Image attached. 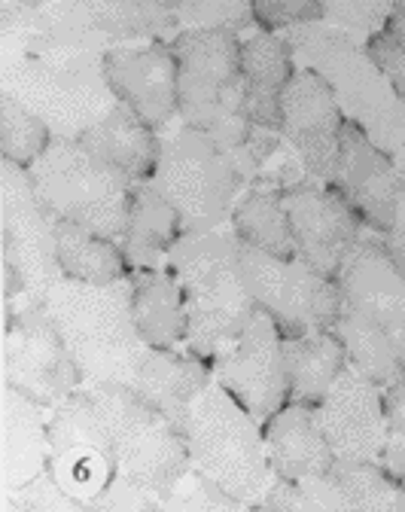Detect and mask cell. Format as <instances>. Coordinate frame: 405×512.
I'll return each mask as SVG.
<instances>
[{
    "mask_svg": "<svg viewBox=\"0 0 405 512\" xmlns=\"http://www.w3.org/2000/svg\"><path fill=\"white\" fill-rule=\"evenodd\" d=\"M131 317L147 348H183L189 336L186 299L168 269L131 272Z\"/></svg>",
    "mask_w": 405,
    "mask_h": 512,
    "instance_id": "26",
    "label": "cell"
},
{
    "mask_svg": "<svg viewBox=\"0 0 405 512\" xmlns=\"http://www.w3.org/2000/svg\"><path fill=\"white\" fill-rule=\"evenodd\" d=\"M214 381L259 427L290 403L281 333L265 311H256L241 339L214 360Z\"/></svg>",
    "mask_w": 405,
    "mask_h": 512,
    "instance_id": "13",
    "label": "cell"
},
{
    "mask_svg": "<svg viewBox=\"0 0 405 512\" xmlns=\"http://www.w3.org/2000/svg\"><path fill=\"white\" fill-rule=\"evenodd\" d=\"M77 141L131 183L153 180L162 153V135L125 104H116L101 122L86 128Z\"/></svg>",
    "mask_w": 405,
    "mask_h": 512,
    "instance_id": "25",
    "label": "cell"
},
{
    "mask_svg": "<svg viewBox=\"0 0 405 512\" xmlns=\"http://www.w3.org/2000/svg\"><path fill=\"white\" fill-rule=\"evenodd\" d=\"M378 464L402 482L405 476V372L384 388V445Z\"/></svg>",
    "mask_w": 405,
    "mask_h": 512,
    "instance_id": "38",
    "label": "cell"
},
{
    "mask_svg": "<svg viewBox=\"0 0 405 512\" xmlns=\"http://www.w3.org/2000/svg\"><path fill=\"white\" fill-rule=\"evenodd\" d=\"M253 509H287V512H314V509H351L345 494L339 491L332 479V470L326 476H311V479H272L268 491L262 494V500Z\"/></svg>",
    "mask_w": 405,
    "mask_h": 512,
    "instance_id": "35",
    "label": "cell"
},
{
    "mask_svg": "<svg viewBox=\"0 0 405 512\" xmlns=\"http://www.w3.org/2000/svg\"><path fill=\"white\" fill-rule=\"evenodd\" d=\"M28 177L55 220L86 226L122 244L131 211V180L92 156L80 141L55 138Z\"/></svg>",
    "mask_w": 405,
    "mask_h": 512,
    "instance_id": "7",
    "label": "cell"
},
{
    "mask_svg": "<svg viewBox=\"0 0 405 512\" xmlns=\"http://www.w3.org/2000/svg\"><path fill=\"white\" fill-rule=\"evenodd\" d=\"M384 31H390L393 37L405 40V0H396V4H393L390 19H387V28H384Z\"/></svg>",
    "mask_w": 405,
    "mask_h": 512,
    "instance_id": "44",
    "label": "cell"
},
{
    "mask_svg": "<svg viewBox=\"0 0 405 512\" xmlns=\"http://www.w3.org/2000/svg\"><path fill=\"white\" fill-rule=\"evenodd\" d=\"M43 308L89 381L131 384L147 348L131 317V278L104 287L58 281Z\"/></svg>",
    "mask_w": 405,
    "mask_h": 512,
    "instance_id": "2",
    "label": "cell"
},
{
    "mask_svg": "<svg viewBox=\"0 0 405 512\" xmlns=\"http://www.w3.org/2000/svg\"><path fill=\"white\" fill-rule=\"evenodd\" d=\"M393 165L399 189H402V199H405V104L396 110V116L384 125V132L372 141Z\"/></svg>",
    "mask_w": 405,
    "mask_h": 512,
    "instance_id": "42",
    "label": "cell"
},
{
    "mask_svg": "<svg viewBox=\"0 0 405 512\" xmlns=\"http://www.w3.org/2000/svg\"><path fill=\"white\" fill-rule=\"evenodd\" d=\"M86 7L89 25L116 43H147L177 37L180 22L171 0H92Z\"/></svg>",
    "mask_w": 405,
    "mask_h": 512,
    "instance_id": "30",
    "label": "cell"
},
{
    "mask_svg": "<svg viewBox=\"0 0 405 512\" xmlns=\"http://www.w3.org/2000/svg\"><path fill=\"white\" fill-rule=\"evenodd\" d=\"M281 113H284V135L293 144V150L302 156L305 168L320 183H332L335 171H339L342 132L348 119L339 101H335L329 83L320 74L299 68V74L284 92Z\"/></svg>",
    "mask_w": 405,
    "mask_h": 512,
    "instance_id": "17",
    "label": "cell"
},
{
    "mask_svg": "<svg viewBox=\"0 0 405 512\" xmlns=\"http://www.w3.org/2000/svg\"><path fill=\"white\" fill-rule=\"evenodd\" d=\"M55 263L64 281L77 284H116L131 278L119 241L95 235L86 226L55 220Z\"/></svg>",
    "mask_w": 405,
    "mask_h": 512,
    "instance_id": "29",
    "label": "cell"
},
{
    "mask_svg": "<svg viewBox=\"0 0 405 512\" xmlns=\"http://www.w3.org/2000/svg\"><path fill=\"white\" fill-rule=\"evenodd\" d=\"M296 256L329 281H339L348 256L366 235L360 217L329 183H311L284 196Z\"/></svg>",
    "mask_w": 405,
    "mask_h": 512,
    "instance_id": "15",
    "label": "cell"
},
{
    "mask_svg": "<svg viewBox=\"0 0 405 512\" xmlns=\"http://www.w3.org/2000/svg\"><path fill=\"white\" fill-rule=\"evenodd\" d=\"M46 439V473L80 506H89L116 479V452L110 430L83 388L52 409Z\"/></svg>",
    "mask_w": 405,
    "mask_h": 512,
    "instance_id": "12",
    "label": "cell"
},
{
    "mask_svg": "<svg viewBox=\"0 0 405 512\" xmlns=\"http://www.w3.org/2000/svg\"><path fill=\"white\" fill-rule=\"evenodd\" d=\"M83 369L67 351L43 302H25L16 314L7 308L4 324V384L55 409L83 388Z\"/></svg>",
    "mask_w": 405,
    "mask_h": 512,
    "instance_id": "11",
    "label": "cell"
},
{
    "mask_svg": "<svg viewBox=\"0 0 405 512\" xmlns=\"http://www.w3.org/2000/svg\"><path fill=\"white\" fill-rule=\"evenodd\" d=\"M165 269L177 278L186 299L189 336L183 348L214 366L259 311L238 266L235 232L217 229L208 235H186L168 253Z\"/></svg>",
    "mask_w": 405,
    "mask_h": 512,
    "instance_id": "1",
    "label": "cell"
},
{
    "mask_svg": "<svg viewBox=\"0 0 405 512\" xmlns=\"http://www.w3.org/2000/svg\"><path fill=\"white\" fill-rule=\"evenodd\" d=\"M235 497H229L220 485H214L201 470H189L174 485L159 491V509H241Z\"/></svg>",
    "mask_w": 405,
    "mask_h": 512,
    "instance_id": "39",
    "label": "cell"
},
{
    "mask_svg": "<svg viewBox=\"0 0 405 512\" xmlns=\"http://www.w3.org/2000/svg\"><path fill=\"white\" fill-rule=\"evenodd\" d=\"M317 421L339 461H378L384 445V391L345 366L317 406Z\"/></svg>",
    "mask_w": 405,
    "mask_h": 512,
    "instance_id": "20",
    "label": "cell"
},
{
    "mask_svg": "<svg viewBox=\"0 0 405 512\" xmlns=\"http://www.w3.org/2000/svg\"><path fill=\"white\" fill-rule=\"evenodd\" d=\"M281 37L290 43L296 61H305L308 71L320 74L329 83L345 119L357 122L369 141H375L384 132V125L396 116L402 101L375 71L366 52L326 22L299 25L284 31Z\"/></svg>",
    "mask_w": 405,
    "mask_h": 512,
    "instance_id": "9",
    "label": "cell"
},
{
    "mask_svg": "<svg viewBox=\"0 0 405 512\" xmlns=\"http://www.w3.org/2000/svg\"><path fill=\"white\" fill-rule=\"evenodd\" d=\"M186 445L192 467L244 506H256L275 479L268 467L262 427L217 381H211L192 406Z\"/></svg>",
    "mask_w": 405,
    "mask_h": 512,
    "instance_id": "6",
    "label": "cell"
},
{
    "mask_svg": "<svg viewBox=\"0 0 405 512\" xmlns=\"http://www.w3.org/2000/svg\"><path fill=\"white\" fill-rule=\"evenodd\" d=\"M332 479L345 494L351 509L360 512H405V488L378 461H339L332 464Z\"/></svg>",
    "mask_w": 405,
    "mask_h": 512,
    "instance_id": "33",
    "label": "cell"
},
{
    "mask_svg": "<svg viewBox=\"0 0 405 512\" xmlns=\"http://www.w3.org/2000/svg\"><path fill=\"white\" fill-rule=\"evenodd\" d=\"M281 351H284V369H287L293 406L317 409L326 400L335 378L348 366L345 345L332 330H308L299 336H281Z\"/></svg>",
    "mask_w": 405,
    "mask_h": 512,
    "instance_id": "27",
    "label": "cell"
},
{
    "mask_svg": "<svg viewBox=\"0 0 405 512\" xmlns=\"http://www.w3.org/2000/svg\"><path fill=\"white\" fill-rule=\"evenodd\" d=\"M229 229L247 247H256L278 260H296V244L290 235L284 192L278 189H247L235 202Z\"/></svg>",
    "mask_w": 405,
    "mask_h": 512,
    "instance_id": "31",
    "label": "cell"
},
{
    "mask_svg": "<svg viewBox=\"0 0 405 512\" xmlns=\"http://www.w3.org/2000/svg\"><path fill=\"white\" fill-rule=\"evenodd\" d=\"M101 68L116 101L138 113L156 132H165L180 116L177 58L171 43H116L104 52Z\"/></svg>",
    "mask_w": 405,
    "mask_h": 512,
    "instance_id": "16",
    "label": "cell"
},
{
    "mask_svg": "<svg viewBox=\"0 0 405 512\" xmlns=\"http://www.w3.org/2000/svg\"><path fill=\"white\" fill-rule=\"evenodd\" d=\"M363 52L375 64V71L387 80L393 95L405 104V40L393 37L390 31H381L363 46Z\"/></svg>",
    "mask_w": 405,
    "mask_h": 512,
    "instance_id": "41",
    "label": "cell"
},
{
    "mask_svg": "<svg viewBox=\"0 0 405 512\" xmlns=\"http://www.w3.org/2000/svg\"><path fill=\"white\" fill-rule=\"evenodd\" d=\"M162 196L180 211L186 235L226 229L244 183L232 159L208 138L183 122L162 132V153L153 174Z\"/></svg>",
    "mask_w": 405,
    "mask_h": 512,
    "instance_id": "8",
    "label": "cell"
},
{
    "mask_svg": "<svg viewBox=\"0 0 405 512\" xmlns=\"http://www.w3.org/2000/svg\"><path fill=\"white\" fill-rule=\"evenodd\" d=\"M384 247H387V253H390V260L396 263V269L405 275V199L399 202L393 229L384 235Z\"/></svg>",
    "mask_w": 405,
    "mask_h": 512,
    "instance_id": "43",
    "label": "cell"
},
{
    "mask_svg": "<svg viewBox=\"0 0 405 512\" xmlns=\"http://www.w3.org/2000/svg\"><path fill=\"white\" fill-rule=\"evenodd\" d=\"M339 196L351 205L360 223L375 232L387 235L396 223V211L402 202V189L390 159L369 141V135L357 122H345L342 132V156L339 171L329 183Z\"/></svg>",
    "mask_w": 405,
    "mask_h": 512,
    "instance_id": "19",
    "label": "cell"
},
{
    "mask_svg": "<svg viewBox=\"0 0 405 512\" xmlns=\"http://www.w3.org/2000/svg\"><path fill=\"white\" fill-rule=\"evenodd\" d=\"M402 488H405V476H402Z\"/></svg>",
    "mask_w": 405,
    "mask_h": 512,
    "instance_id": "45",
    "label": "cell"
},
{
    "mask_svg": "<svg viewBox=\"0 0 405 512\" xmlns=\"http://www.w3.org/2000/svg\"><path fill=\"white\" fill-rule=\"evenodd\" d=\"M186 238L180 211L162 196L153 180L131 183L128 232L122 238V253L131 272L165 269L168 253Z\"/></svg>",
    "mask_w": 405,
    "mask_h": 512,
    "instance_id": "24",
    "label": "cell"
},
{
    "mask_svg": "<svg viewBox=\"0 0 405 512\" xmlns=\"http://www.w3.org/2000/svg\"><path fill=\"white\" fill-rule=\"evenodd\" d=\"M177 58L180 122L208 135L223 153L244 144L250 119L244 110L241 37L226 31H180L171 40Z\"/></svg>",
    "mask_w": 405,
    "mask_h": 512,
    "instance_id": "3",
    "label": "cell"
},
{
    "mask_svg": "<svg viewBox=\"0 0 405 512\" xmlns=\"http://www.w3.org/2000/svg\"><path fill=\"white\" fill-rule=\"evenodd\" d=\"M390 10L393 4H381V0H329V4H323L320 22L363 49L375 34L387 28Z\"/></svg>",
    "mask_w": 405,
    "mask_h": 512,
    "instance_id": "36",
    "label": "cell"
},
{
    "mask_svg": "<svg viewBox=\"0 0 405 512\" xmlns=\"http://www.w3.org/2000/svg\"><path fill=\"white\" fill-rule=\"evenodd\" d=\"M241 74H244V110L253 125L281 128V101L293 77L299 74L296 55L281 34L256 31L241 40Z\"/></svg>",
    "mask_w": 405,
    "mask_h": 512,
    "instance_id": "22",
    "label": "cell"
},
{
    "mask_svg": "<svg viewBox=\"0 0 405 512\" xmlns=\"http://www.w3.org/2000/svg\"><path fill=\"white\" fill-rule=\"evenodd\" d=\"M332 333L345 345L348 366L357 369L372 384H378L381 391L405 372V348H399L396 342H390L387 336L363 324V320L351 314L345 305H342L339 320L332 324Z\"/></svg>",
    "mask_w": 405,
    "mask_h": 512,
    "instance_id": "32",
    "label": "cell"
},
{
    "mask_svg": "<svg viewBox=\"0 0 405 512\" xmlns=\"http://www.w3.org/2000/svg\"><path fill=\"white\" fill-rule=\"evenodd\" d=\"M101 61L4 49V95L34 110L55 138L77 141L119 104L104 80Z\"/></svg>",
    "mask_w": 405,
    "mask_h": 512,
    "instance_id": "4",
    "label": "cell"
},
{
    "mask_svg": "<svg viewBox=\"0 0 405 512\" xmlns=\"http://www.w3.org/2000/svg\"><path fill=\"white\" fill-rule=\"evenodd\" d=\"M52 141V128L34 110H28L13 95L0 98V150H4L7 162L31 171L46 156Z\"/></svg>",
    "mask_w": 405,
    "mask_h": 512,
    "instance_id": "34",
    "label": "cell"
},
{
    "mask_svg": "<svg viewBox=\"0 0 405 512\" xmlns=\"http://www.w3.org/2000/svg\"><path fill=\"white\" fill-rule=\"evenodd\" d=\"M83 391L92 397L110 430L119 479L159 497V491L192 470L186 436L131 384L86 378Z\"/></svg>",
    "mask_w": 405,
    "mask_h": 512,
    "instance_id": "5",
    "label": "cell"
},
{
    "mask_svg": "<svg viewBox=\"0 0 405 512\" xmlns=\"http://www.w3.org/2000/svg\"><path fill=\"white\" fill-rule=\"evenodd\" d=\"M46 424L40 403L4 384V497L46 473Z\"/></svg>",
    "mask_w": 405,
    "mask_h": 512,
    "instance_id": "28",
    "label": "cell"
},
{
    "mask_svg": "<svg viewBox=\"0 0 405 512\" xmlns=\"http://www.w3.org/2000/svg\"><path fill=\"white\" fill-rule=\"evenodd\" d=\"M211 378L214 366L189 354L186 348H144L131 388L186 436L192 406Z\"/></svg>",
    "mask_w": 405,
    "mask_h": 512,
    "instance_id": "21",
    "label": "cell"
},
{
    "mask_svg": "<svg viewBox=\"0 0 405 512\" xmlns=\"http://www.w3.org/2000/svg\"><path fill=\"white\" fill-rule=\"evenodd\" d=\"M335 284L351 314L405 348V275L390 260L381 235L360 238Z\"/></svg>",
    "mask_w": 405,
    "mask_h": 512,
    "instance_id": "18",
    "label": "cell"
},
{
    "mask_svg": "<svg viewBox=\"0 0 405 512\" xmlns=\"http://www.w3.org/2000/svg\"><path fill=\"white\" fill-rule=\"evenodd\" d=\"M320 19L323 4H317V0H253V22L265 34H284Z\"/></svg>",
    "mask_w": 405,
    "mask_h": 512,
    "instance_id": "40",
    "label": "cell"
},
{
    "mask_svg": "<svg viewBox=\"0 0 405 512\" xmlns=\"http://www.w3.org/2000/svg\"><path fill=\"white\" fill-rule=\"evenodd\" d=\"M238 266L259 311L275 320L281 336L332 330L342 314V290L308 263L278 260L238 241Z\"/></svg>",
    "mask_w": 405,
    "mask_h": 512,
    "instance_id": "10",
    "label": "cell"
},
{
    "mask_svg": "<svg viewBox=\"0 0 405 512\" xmlns=\"http://www.w3.org/2000/svg\"><path fill=\"white\" fill-rule=\"evenodd\" d=\"M177 22L180 31H226L235 34L256 25L253 22V4L247 0H177Z\"/></svg>",
    "mask_w": 405,
    "mask_h": 512,
    "instance_id": "37",
    "label": "cell"
},
{
    "mask_svg": "<svg viewBox=\"0 0 405 512\" xmlns=\"http://www.w3.org/2000/svg\"><path fill=\"white\" fill-rule=\"evenodd\" d=\"M4 266H13L25 287L28 302L64 281L55 263V217L43 208L28 171L4 159Z\"/></svg>",
    "mask_w": 405,
    "mask_h": 512,
    "instance_id": "14",
    "label": "cell"
},
{
    "mask_svg": "<svg viewBox=\"0 0 405 512\" xmlns=\"http://www.w3.org/2000/svg\"><path fill=\"white\" fill-rule=\"evenodd\" d=\"M262 442L268 467L278 479L296 482L326 476L335 464V455L317 421V409L311 406H284L262 424Z\"/></svg>",
    "mask_w": 405,
    "mask_h": 512,
    "instance_id": "23",
    "label": "cell"
}]
</instances>
